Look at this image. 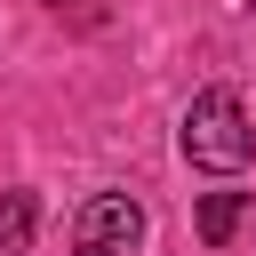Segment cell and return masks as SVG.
I'll return each mask as SVG.
<instances>
[{
    "label": "cell",
    "instance_id": "5b68a950",
    "mask_svg": "<svg viewBox=\"0 0 256 256\" xmlns=\"http://www.w3.org/2000/svg\"><path fill=\"white\" fill-rule=\"evenodd\" d=\"M48 8H56V16H64V8H72V16H96V0H48Z\"/></svg>",
    "mask_w": 256,
    "mask_h": 256
},
{
    "label": "cell",
    "instance_id": "6da1fadb",
    "mask_svg": "<svg viewBox=\"0 0 256 256\" xmlns=\"http://www.w3.org/2000/svg\"><path fill=\"white\" fill-rule=\"evenodd\" d=\"M184 160L192 168H208V176H240L248 160H256V128H248V104L232 96V88H200L192 104H184Z\"/></svg>",
    "mask_w": 256,
    "mask_h": 256
},
{
    "label": "cell",
    "instance_id": "3957f363",
    "mask_svg": "<svg viewBox=\"0 0 256 256\" xmlns=\"http://www.w3.org/2000/svg\"><path fill=\"white\" fill-rule=\"evenodd\" d=\"M32 224H40L32 192H0V256H24L32 248Z\"/></svg>",
    "mask_w": 256,
    "mask_h": 256
},
{
    "label": "cell",
    "instance_id": "7a4b0ae2",
    "mask_svg": "<svg viewBox=\"0 0 256 256\" xmlns=\"http://www.w3.org/2000/svg\"><path fill=\"white\" fill-rule=\"evenodd\" d=\"M136 240H144V208L128 192H96L72 224V256H128Z\"/></svg>",
    "mask_w": 256,
    "mask_h": 256
},
{
    "label": "cell",
    "instance_id": "277c9868",
    "mask_svg": "<svg viewBox=\"0 0 256 256\" xmlns=\"http://www.w3.org/2000/svg\"><path fill=\"white\" fill-rule=\"evenodd\" d=\"M240 208H248L240 192H208V200H200V240H208V248H224V240L240 232Z\"/></svg>",
    "mask_w": 256,
    "mask_h": 256
},
{
    "label": "cell",
    "instance_id": "8992f818",
    "mask_svg": "<svg viewBox=\"0 0 256 256\" xmlns=\"http://www.w3.org/2000/svg\"><path fill=\"white\" fill-rule=\"evenodd\" d=\"M240 8H256V0H240Z\"/></svg>",
    "mask_w": 256,
    "mask_h": 256
}]
</instances>
